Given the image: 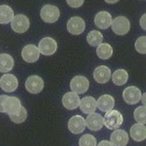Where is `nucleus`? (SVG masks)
I'll use <instances>...</instances> for the list:
<instances>
[{
	"instance_id": "nucleus-21",
	"label": "nucleus",
	"mask_w": 146,
	"mask_h": 146,
	"mask_svg": "<svg viewBox=\"0 0 146 146\" xmlns=\"http://www.w3.org/2000/svg\"><path fill=\"white\" fill-rule=\"evenodd\" d=\"M130 135L134 141L142 142L146 139V127L142 124H134L130 129Z\"/></svg>"
},
{
	"instance_id": "nucleus-26",
	"label": "nucleus",
	"mask_w": 146,
	"mask_h": 146,
	"mask_svg": "<svg viewBox=\"0 0 146 146\" xmlns=\"http://www.w3.org/2000/svg\"><path fill=\"white\" fill-rule=\"evenodd\" d=\"M86 40H87V42L90 46H98V45H100L103 42L104 36L99 31L92 30L91 32L88 33V34L86 36Z\"/></svg>"
},
{
	"instance_id": "nucleus-9",
	"label": "nucleus",
	"mask_w": 146,
	"mask_h": 146,
	"mask_svg": "<svg viewBox=\"0 0 146 146\" xmlns=\"http://www.w3.org/2000/svg\"><path fill=\"white\" fill-rule=\"evenodd\" d=\"M25 86H26L27 90L29 93L38 94L43 90L44 83V80L40 77L33 75V76H30L27 79V81L25 83Z\"/></svg>"
},
{
	"instance_id": "nucleus-6",
	"label": "nucleus",
	"mask_w": 146,
	"mask_h": 146,
	"mask_svg": "<svg viewBox=\"0 0 146 146\" xmlns=\"http://www.w3.org/2000/svg\"><path fill=\"white\" fill-rule=\"evenodd\" d=\"M39 53L44 56H50L54 54L57 50V43L51 37H44L38 43Z\"/></svg>"
},
{
	"instance_id": "nucleus-24",
	"label": "nucleus",
	"mask_w": 146,
	"mask_h": 146,
	"mask_svg": "<svg viewBox=\"0 0 146 146\" xmlns=\"http://www.w3.org/2000/svg\"><path fill=\"white\" fill-rule=\"evenodd\" d=\"M14 17L13 9L6 4L0 5V23L8 24Z\"/></svg>"
},
{
	"instance_id": "nucleus-15",
	"label": "nucleus",
	"mask_w": 146,
	"mask_h": 146,
	"mask_svg": "<svg viewBox=\"0 0 146 146\" xmlns=\"http://www.w3.org/2000/svg\"><path fill=\"white\" fill-rule=\"evenodd\" d=\"M21 101L15 96H8L4 103V113L8 114L9 115H14L19 113L21 108Z\"/></svg>"
},
{
	"instance_id": "nucleus-5",
	"label": "nucleus",
	"mask_w": 146,
	"mask_h": 146,
	"mask_svg": "<svg viewBox=\"0 0 146 146\" xmlns=\"http://www.w3.org/2000/svg\"><path fill=\"white\" fill-rule=\"evenodd\" d=\"M30 26L29 19L27 15L19 14L14 15L13 19L11 20V28L12 29L18 34H22L27 31Z\"/></svg>"
},
{
	"instance_id": "nucleus-32",
	"label": "nucleus",
	"mask_w": 146,
	"mask_h": 146,
	"mask_svg": "<svg viewBox=\"0 0 146 146\" xmlns=\"http://www.w3.org/2000/svg\"><path fill=\"white\" fill-rule=\"evenodd\" d=\"M7 98H8V96H5V95L0 96V113H4L3 107H4V103Z\"/></svg>"
},
{
	"instance_id": "nucleus-30",
	"label": "nucleus",
	"mask_w": 146,
	"mask_h": 146,
	"mask_svg": "<svg viewBox=\"0 0 146 146\" xmlns=\"http://www.w3.org/2000/svg\"><path fill=\"white\" fill-rule=\"evenodd\" d=\"M145 42V36H141V37H139V38L137 39V40L135 42V48H136V50L139 53H142V54H145L146 53Z\"/></svg>"
},
{
	"instance_id": "nucleus-34",
	"label": "nucleus",
	"mask_w": 146,
	"mask_h": 146,
	"mask_svg": "<svg viewBox=\"0 0 146 146\" xmlns=\"http://www.w3.org/2000/svg\"><path fill=\"white\" fill-rule=\"evenodd\" d=\"M145 15H144L141 18V21H140V24H141V27L143 28V29H145Z\"/></svg>"
},
{
	"instance_id": "nucleus-8",
	"label": "nucleus",
	"mask_w": 146,
	"mask_h": 146,
	"mask_svg": "<svg viewBox=\"0 0 146 146\" xmlns=\"http://www.w3.org/2000/svg\"><path fill=\"white\" fill-rule=\"evenodd\" d=\"M67 29L72 34H74V35L81 34L86 29V22L83 20V18L80 16L71 17L68 21Z\"/></svg>"
},
{
	"instance_id": "nucleus-7",
	"label": "nucleus",
	"mask_w": 146,
	"mask_h": 146,
	"mask_svg": "<svg viewBox=\"0 0 146 146\" xmlns=\"http://www.w3.org/2000/svg\"><path fill=\"white\" fill-rule=\"evenodd\" d=\"M122 96L126 103L129 105H135L140 102L142 93L138 87L129 86L124 89L122 93Z\"/></svg>"
},
{
	"instance_id": "nucleus-31",
	"label": "nucleus",
	"mask_w": 146,
	"mask_h": 146,
	"mask_svg": "<svg viewBox=\"0 0 146 146\" xmlns=\"http://www.w3.org/2000/svg\"><path fill=\"white\" fill-rule=\"evenodd\" d=\"M67 3L72 8H79L83 4L84 0H67Z\"/></svg>"
},
{
	"instance_id": "nucleus-14",
	"label": "nucleus",
	"mask_w": 146,
	"mask_h": 146,
	"mask_svg": "<svg viewBox=\"0 0 146 146\" xmlns=\"http://www.w3.org/2000/svg\"><path fill=\"white\" fill-rule=\"evenodd\" d=\"M93 77L98 83L104 84L110 81L111 77V71L105 65H100L94 70Z\"/></svg>"
},
{
	"instance_id": "nucleus-3",
	"label": "nucleus",
	"mask_w": 146,
	"mask_h": 146,
	"mask_svg": "<svg viewBox=\"0 0 146 146\" xmlns=\"http://www.w3.org/2000/svg\"><path fill=\"white\" fill-rule=\"evenodd\" d=\"M111 27L115 34L118 35H124L129 32L131 25L129 20L126 16L119 15L112 21Z\"/></svg>"
},
{
	"instance_id": "nucleus-35",
	"label": "nucleus",
	"mask_w": 146,
	"mask_h": 146,
	"mask_svg": "<svg viewBox=\"0 0 146 146\" xmlns=\"http://www.w3.org/2000/svg\"><path fill=\"white\" fill-rule=\"evenodd\" d=\"M107 3H110V4H113V3H117L119 0H104Z\"/></svg>"
},
{
	"instance_id": "nucleus-19",
	"label": "nucleus",
	"mask_w": 146,
	"mask_h": 146,
	"mask_svg": "<svg viewBox=\"0 0 146 146\" xmlns=\"http://www.w3.org/2000/svg\"><path fill=\"white\" fill-rule=\"evenodd\" d=\"M97 102V108H98L102 112L107 113L113 110L115 107V99L110 95L101 96Z\"/></svg>"
},
{
	"instance_id": "nucleus-12",
	"label": "nucleus",
	"mask_w": 146,
	"mask_h": 146,
	"mask_svg": "<svg viewBox=\"0 0 146 146\" xmlns=\"http://www.w3.org/2000/svg\"><path fill=\"white\" fill-rule=\"evenodd\" d=\"M39 51L38 48L33 44L27 45L23 47L21 51V57L24 61L27 63H34L39 58Z\"/></svg>"
},
{
	"instance_id": "nucleus-22",
	"label": "nucleus",
	"mask_w": 146,
	"mask_h": 146,
	"mask_svg": "<svg viewBox=\"0 0 146 146\" xmlns=\"http://www.w3.org/2000/svg\"><path fill=\"white\" fill-rule=\"evenodd\" d=\"M14 67L13 58L7 53L0 54V72H9Z\"/></svg>"
},
{
	"instance_id": "nucleus-2",
	"label": "nucleus",
	"mask_w": 146,
	"mask_h": 146,
	"mask_svg": "<svg viewBox=\"0 0 146 146\" xmlns=\"http://www.w3.org/2000/svg\"><path fill=\"white\" fill-rule=\"evenodd\" d=\"M41 19L47 23L56 22L60 16L59 9L52 4H45L42 7L40 10Z\"/></svg>"
},
{
	"instance_id": "nucleus-18",
	"label": "nucleus",
	"mask_w": 146,
	"mask_h": 146,
	"mask_svg": "<svg viewBox=\"0 0 146 146\" xmlns=\"http://www.w3.org/2000/svg\"><path fill=\"white\" fill-rule=\"evenodd\" d=\"M94 22L98 28L101 29H107L111 26L112 15L108 11H100L96 15Z\"/></svg>"
},
{
	"instance_id": "nucleus-36",
	"label": "nucleus",
	"mask_w": 146,
	"mask_h": 146,
	"mask_svg": "<svg viewBox=\"0 0 146 146\" xmlns=\"http://www.w3.org/2000/svg\"><path fill=\"white\" fill-rule=\"evenodd\" d=\"M145 96H146L145 94H144V95L141 96V99H143V104H144V106H145Z\"/></svg>"
},
{
	"instance_id": "nucleus-23",
	"label": "nucleus",
	"mask_w": 146,
	"mask_h": 146,
	"mask_svg": "<svg viewBox=\"0 0 146 146\" xmlns=\"http://www.w3.org/2000/svg\"><path fill=\"white\" fill-rule=\"evenodd\" d=\"M128 80V73L124 69H119L116 70L112 74V82L114 84L117 86H122L124 85Z\"/></svg>"
},
{
	"instance_id": "nucleus-17",
	"label": "nucleus",
	"mask_w": 146,
	"mask_h": 146,
	"mask_svg": "<svg viewBox=\"0 0 146 146\" xmlns=\"http://www.w3.org/2000/svg\"><path fill=\"white\" fill-rule=\"evenodd\" d=\"M62 105L65 108L68 110H74L76 109L80 106V96L79 95L74 93V92H67L62 96Z\"/></svg>"
},
{
	"instance_id": "nucleus-16",
	"label": "nucleus",
	"mask_w": 146,
	"mask_h": 146,
	"mask_svg": "<svg viewBox=\"0 0 146 146\" xmlns=\"http://www.w3.org/2000/svg\"><path fill=\"white\" fill-rule=\"evenodd\" d=\"M129 136L127 132L121 129H117L110 135V143L113 146H126L128 144Z\"/></svg>"
},
{
	"instance_id": "nucleus-27",
	"label": "nucleus",
	"mask_w": 146,
	"mask_h": 146,
	"mask_svg": "<svg viewBox=\"0 0 146 146\" xmlns=\"http://www.w3.org/2000/svg\"><path fill=\"white\" fill-rule=\"evenodd\" d=\"M27 117V112L26 110V108L24 107L21 108V110L19 111L18 114H14V115H9V119L12 122L15 123V124H21L23 123Z\"/></svg>"
},
{
	"instance_id": "nucleus-10",
	"label": "nucleus",
	"mask_w": 146,
	"mask_h": 146,
	"mask_svg": "<svg viewBox=\"0 0 146 146\" xmlns=\"http://www.w3.org/2000/svg\"><path fill=\"white\" fill-rule=\"evenodd\" d=\"M0 87L5 92H14L18 88V79L13 74H5L0 78Z\"/></svg>"
},
{
	"instance_id": "nucleus-20",
	"label": "nucleus",
	"mask_w": 146,
	"mask_h": 146,
	"mask_svg": "<svg viewBox=\"0 0 146 146\" xmlns=\"http://www.w3.org/2000/svg\"><path fill=\"white\" fill-rule=\"evenodd\" d=\"M80 108L84 114H92L96 111L97 102L92 96H86L80 102Z\"/></svg>"
},
{
	"instance_id": "nucleus-4",
	"label": "nucleus",
	"mask_w": 146,
	"mask_h": 146,
	"mask_svg": "<svg viewBox=\"0 0 146 146\" xmlns=\"http://www.w3.org/2000/svg\"><path fill=\"white\" fill-rule=\"evenodd\" d=\"M90 86L88 79L84 76H76L74 77L70 82V89L72 92L80 95L86 93Z\"/></svg>"
},
{
	"instance_id": "nucleus-33",
	"label": "nucleus",
	"mask_w": 146,
	"mask_h": 146,
	"mask_svg": "<svg viewBox=\"0 0 146 146\" xmlns=\"http://www.w3.org/2000/svg\"><path fill=\"white\" fill-rule=\"evenodd\" d=\"M97 146H113V145H112L110 141L103 140V141H101V142L98 144V145H97Z\"/></svg>"
},
{
	"instance_id": "nucleus-1",
	"label": "nucleus",
	"mask_w": 146,
	"mask_h": 146,
	"mask_svg": "<svg viewBox=\"0 0 146 146\" xmlns=\"http://www.w3.org/2000/svg\"><path fill=\"white\" fill-rule=\"evenodd\" d=\"M123 123V116L117 110H111L104 117V126L110 130H117Z\"/></svg>"
},
{
	"instance_id": "nucleus-28",
	"label": "nucleus",
	"mask_w": 146,
	"mask_h": 146,
	"mask_svg": "<svg viewBox=\"0 0 146 146\" xmlns=\"http://www.w3.org/2000/svg\"><path fill=\"white\" fill-rule=\"evenodd\" d=\"M134 119L136 121L139 122V124L145 125L146 123V108L145 106L139 107L134 110L133 114Z\"/></svg>"
},
{
	"instance_id": "nucleus-25",
	"label": "nucleus",
	"mask_w": 146,
	"mask_h": 146,
	"mask_svg": "<svg viewBox=\"0 0 146 146\" xmlns=\"http://www.w3.org/2000/svg\"><path fill=\"white\" fill-rule=\"evenodd\" d=\"M113 54V48L109 43H101L98 46L97 55L101 59H109Z\"/></svg>"
},
{
	"instance_id": "nucleus-29",
	"label": "nucleus",
	"mask_w": 146,
	"mask_h": 146,
	"mask_svg": "<svg viewBox=\"0 0 146 146\" xmlns=\"http://www.w3.org/2000/svg\"><path fill=\"white\" fill-rule=\"evenodd\" d=\"M80 146H97V139L91 134L83 135L79 140Z\"/></svg>"
},
{
	"instance_id": "nucleus-13",
	"label": "nucleus",
	"mask_w": 146,
	"mask_h": 146,
	"mask_svg": "<svg viewBox=\"0 0 146 146\" xmlns=\"http://www.w3.org/2000/svg\"><path fill=\"white\" fill-rule=\"evenodd\" d=\"M68 126L72 133L80 134L83 133L86 129L85 119L80 115H74L68 120Z\"/></svg>"
},
{
	"instance_id": "nucleus-11",
	"label": "nucleus",
	"mask_w": 146,
	"mask_h": 146,
	"mask_svg": "<svg viewBox=\"0 0 146 146\" xmlns=\"http://www.w3.org/2000/svg\"><path fill=\"white\" fill-rule=\"evenodd\" d=\"M85 122L88 129L97 132L101 130L104 126V117L98 113H92L87 116Z\"/></svg>"
}]
</instances>
